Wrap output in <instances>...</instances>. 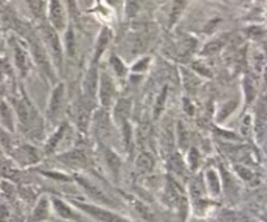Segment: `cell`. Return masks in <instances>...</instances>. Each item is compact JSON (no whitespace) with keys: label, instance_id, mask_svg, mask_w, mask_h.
Segmentation results:
<instances>
[{"label":"cell","instance_id":"obj_1","mask_svg":"<svg viewBox=\"0 0 267 222\" xmlns=\"http://www.w3.org/2000/svg\"><path fill=\"white\" fill-rule=\"evenodd\" d=\"M72 204L81 210L82 213L87 214L89 217L96 222H132L125 217L117 214L116 212L111 209H107L103 205L90 204V203H84V201H72Z\"/></svg>","mask_w":267,"mask_h":222},{"label":"cell","instance_id":"obj_2","mask_svg":"<svg viewBox=\"0 0 267 222\" xmlns=\"http://www.w3.org/2000/svg\"><path fill=\"white\" fill-rule=\"evenodd\" d=\"M41 33H42L43 42L47 46L48 51L51 54L55 64H56L59 68H61V64H63V51H61L60 39H59L57 31L55 30L52 26L46 25V26H42Z\"/></svg>","mask_w":267,"mask_h":222},{"label":"cell","instance_id":"obj_3","mask_svg":"<svg viewBox=\"0 0 267 222\" xmlns=\"http://www.w3.org/2000/svg\"><path fill=\"white\" fill-rule=\"evenodd\" d=\"M76 180H77L80 187L85 191V194H86L94 203L101 205H114L112 199L110 198L99 186H96L93 181L87 180V178L85 177H76Z\"/></svg>","mask_w":267,"mask_h":222},{"label":"cell","instance_id":"obj_4","mask_svg":"<svg viewBox=\"0 0 267 222\" xmlns=\"http://www.w3.org/2000/svg\"><path fill=\"white\" fill-rule=\"evenodd\" d=\"M115 94V84L112 78L107 73L103 72L99 77V84H98V93H96V99L99 100L102 108L108 109L114 103Z\"/></svg>","mask_w":267,"mask_h":222},{"label":"cell","instance_id":"obj_5","mask_svg":"<svg viewBox=\"0 0 267 222\" xmlns=\"http://www.w3.org/2000/svg\"><path fill=\"white\" fill-rule=\"evenodd\" d=\"M64 100H65V87L63 83H59L52 90L47 105V117L51 122H55L63 112Z\"/></svg>","mask_w":267,"mask_h":222},{"label":"cell","instance_id":"obj_6","mask_svg":"<svg viewBox=\"0 0 267 222\" xmlns=\"http://www.w3.org/2000/svg\"><path fill=\"white\" fill-rule=\"evenodd\" d=\"M90 122L93 123L94 132H95L98 138L105 139L110 135V131H111V117H110L107 109L101 108L94 112Z\"/></svg>","mask_w":267,"mask_h":222},{"label":"cell","instance_id":"obj_7","mask_svg":"<svg viewBox=\"0 0 267 222\" xmlns=\"http://www.w3.org/2000/svg\"><path fill=\"white\" fill-rule=\"evenodd\" d=\"M87 104H90V102L84 98L82 102L77 103V104L73 107L72 111L76 126L78 127V130H81V131H86L91 121V109Z\"/></svg>","mask_w":267,"mask_h":222},{"label":"cell","instance_id":"obj_8","mask_svg":"<svg viewBox=\"0 0 267 222\" xmlns=\"http://www.w3.org/2000/svg\"><path fill=\"white\" fill-rule=\"evenodd\" d=\"M98 84H99V74H98L96 66L93 65L90 69L87 70L84 82H82V91H84L85 99L89 100V102H93V100L96 99Z\"/></svg>","mask_w":267,"mask_h":222},{"label":"cell","instance_id":"obj_9","mask_svg":"<svg viewBox=\"0 0 267 222\" xmlns=\"http://www.w3.org/2000/svg\"><path fill=\"white\" fill-rule=\"evenodd\" d=\"M164 199L167 201L168 205L175 208L183 207L184 203V192L181 190V187L179 186V183L172 178H168L167 183H165V190H164Z\"/></svg>","mask_w":267,"mask_h":222},{"label":"cell","instance_id":"obj_10","mask_svg":"<svg viewBox=\"0 0 267 222\" xmlns=\"http://www.w3.org/2000/svg\"><path fill=\"white\" fill-rule=\"evenodd\" d=\"M31 52H33V56L36 59L37 64L39 65V68L46 73V74L50 77L51 79H54V72H52V66L48 60L47 52H46L45 47L41 45L39 40L31 39Z\"/></svg>","mask_w":267,"mask_h":222},{"label":"cell","instance_id":"obj_11","mask_svg":"<svg viewBox=\"0 0 267 222\" xmlns=\"http://www.w3.org/2000/svg\"><path fill=\"white\" fill-rule=\"evenodd\" d=\"M57 160L73 169L86 168V165L89 164V160H87V156L85 155V152L80 150H72L68 151V152L61 153V155L57 156Z\"/></svg>","mask_w":267,"mask_h":222},{"label":"cell","instance_id":"obj_12","mask_svg":"<svg viewBox=\"0 0 267 222\" xmlns=\"http://www.w3.org/2000/svg\"><path fill=\"white\" fill-rule=\"evenodd\" d=\"M51 208L55 210V213L63 219H68V221L80 222L81 221V216L75 210L72 205H69L64 200L59 198L51 199Z\"/></svg>","mask_w":267,"mask_h":222},{"label":"cell","instance_id":"obj_13","mask_svg":"<svg viewBox=\"0 0 267 222\" xmlns=\"http://www.w3.org/2000/svg\"><path fill=\"white\" fill-rule=\"evenodd\" d=\"M13 107H15V112L22 126H30L34 118V111L31 108L30 103L27 102L25 98L15 99L13 100Z\"/></svg>","mask_w":267,"mask_h":222},{"label":"cell","instance_id":"obj_14","mask_svg":"<svg viewBox=\"0 0 267 222\" xmlns=\"http://www.w3.org/2000/svg\"><path fill=\"white\" fill-rule=\"evenodd\" d=\"M16 155V160H17L22 166H27V165H33L36 162L39 161V152L30 146V144H22L21 147H18L17 150L15 151Z\"/></svg>","mask_w":267,"mask_h":222},{"label":"cell","instance_id":"obj_15","mask_svg":"<svg viewBox=\"0 0 267 222\" xmlns=\"http://www.w3.org/2000/svg\"><path fill=\"white\" fill-rule=\"evenodd\" d=\"M50 20L55 30H63L66 25V18L64 8L60 0H51L50 2Z\"/></svg>","mask_w":267,"mask_h":222},{"label":"cell","instance_id":"obj_16","mask_svg":"<svg viewBox=\"0 0 267 222\" xmlns=\"http://www.w3.org/2000/svg\"><path fill=\"white\" fill-rule=\"evenodd\" d=\"M51 199H48L45 195L41 196L39 200L37 201L33 212H31L30 219L33 222L47 221L50 218V214H51Z\"/></svg>","mask_w":267,"mask_h":222},{"label":"cell","instance_id":"obj_17","mask_svg":"<svg viewBox=\"0 0 267 222\" xmlns=\"http://www.w3.org/2000/svg\"><path fill=\"white\" fill-rule=\"evenodd\" d=\"M130 111H132V102L129 99H120L114 107V120L119 126H123L124 123L129 122Z\"/></svg>","mask_w":267,"mask_h":222},{"label":"cell","instance_id":"obj_18","mask_svg":"<svg viewBox=\"0 0 267 222\" xmlns=\"http://www.w3.org/2000/svg\"><path fill=\"white\" fill-rule=\"evenodd\" d=\"M205 187L209 191V194L213 196L220 195L222 192V181H220L219 171L214 168H209L205 171Z\"/></svg>","mask_w":267,"mask_h":222},{"label":"cell","instance_id":"obj_19","mask_svg":"<svg viewBox=\"0 0 267 222\" xmlns=\"http://www.w3.org/2000/svg\"><path fill=\"white\" fill-rule=\"evenodd\" d=\"M103 156H105V162L110 173L114 175L115 180H117L121 170V159L111 148H106L105 152H103Z\"/></svg>","mask_w":267,"mask_h":222},{"label":"cell","instance_id":"obj_20","mask_svg":"<svg viewBox=\"0 0 267 222\" xmlns=\"http://www.w3.org/2000/svg\"><path fill=\"white\" fill-rule=\"evenodd\" d=\"M205 194H206V187H205L204 180L201 177L193 178L189 183V195L193 203L195 205L202 203L205 200Z\"/></svg>","mask_w":267,"mask_h":222},{"label":"cell","instance_id":"obj_21","mask_svg":"<svg viewBox=\"0 0 267 222\" xmlns=\"http://www.w3.org/2000/svg\"><path fill=\"white\" fill-rule=\"evenodd\" d=\"M66 130H68V125H66V123H61L60 126L57 127L56 131H55L54 134L48 138V141L46 142V146H45L46 153H52L59 148L61 141H63L64 137H65Z\"/></svg>","mask_w":267,"mask_h":222},{"label":"cell","instance_id":"obj_22","mask_svg":"<svg viewBox=\"0 0 267 222\" xmlns=\"http://www.w3.org/2000/svg\"><path fill=\"white\" fill-rule=\"evenodd\" d=\"M155 165L154 156L149 152H142L140 156L136 159V169L140 174H147L150 173Z\"/></svg>","mask_w":267,"mask_h":222},{"label":"cell","instance_id":"obj_23","mask_svg":"<svg viewBox=\"0 0 267 222\" xmlns=\"http://www.w3.org/2000/svg\"><path fill=\"white\" fill-rule=\"evenodd\" d=\"M0 122L6 130L15 131V114L12 108L4 102H0Z\"/></svg>","mask_w":267,"mask_h":222},{"label":"cell","instance_id":"obj_24","mask_svg":"<svg viewBox=\"0 0 267 222\" xmlns=\"http://www.w3.org/2000/svg\"><path fill=\"white\" fill-rule=\"evenodd\" d=\"M13 51H15V61L16 65H17L18 70L21 72L22 75L26 74L30 69V63H29V56H27L26 51L21 46L15 45L13 46Z\"/></svg>","mask_w":267,"mask_h":222},{"label":"cell","instance_id":"obj_25","mask_svg":"<svg viewBox=\"0 0 267 222\" xmlns=\"http://www.w3.org/2000/svg\"><path fill=\"white\" fill-rule=\"evenodd\" d=\"M112 38V31L108 29V27H103L102 31L99 34V38L96 40V46H95V55H94V59L95 61L99 60V57L102 56L103 52L106 51L107 46L110 45V40Z\"/></svg>","mask_w":267,"mask_h":222},{"label":"cell","instance_id":"obj_26","mask_svg":"<svg viewBox=\"0 0 267 222\" xmlns=\"http://www.w3.org/2000/svg\"><path fill=\"white\" fill-rule=\"evenodd\" d=\"M220 181H222V189H224L225 192H228L229 195L231 194H236L237 191V185L235 178L229 174V171L224 170V169H220Z\"/></svg>","mask_w":267,"mask_h":222},{"label":"cell","instance_id":"obj_27","mask_svg":"<svg viewBox=\"0 0 267 222\" xmlns=\"http://www.w3.org/2000/svg\"><path fill=\"white\" fill-rule=\"evenodd\" d=\"M185 6L186 0H174V4H172L171 8V15H170V25H171V26L176 24L177 20L183 15Z\"/></svg>","mask_w":267,"mask_h":222},{"label":"cell","instance_id":"obj_28","mask_svg":"<svg viewBox=\"0 0 267 222\" xmlns=\"http://www.w3.org/2000/svg\"><path fill=\"white\" fill-rule=\"evenodd\" d=\"M236 108H237L236 100H229V102L225 103L222 108L219 109V112H218V117H216L218 122H223L224 120H227V118H228L229 116L233 113Z\"/></svg>","mask_w":267,"mask_h":222},{"label":"cell","instance_id":"obj_29","mask_svg":"<svg viewBox=\"0 0 267 222\" xmlns=\"http://www.w3.org/2000/svg\"><path fill=\"white\" fill-rule=\"evenodd\" d=\"M244 91H245V102L249 105L250 103L254 102L255 96H257V88L254 86V82L250 78H245L244 81Z\"/></svg>","mask_w":267,"mask_h":222},{"label":"cell","instance_id":"obj_30","mask_svg":"<svg viewBox=\"0 0 267 222\" xmlns=\"http://www.w3.org/2000/svg\"><path fill=\"white\" fill-rule=\"evenodd\" d=\"M176 134H177V143H179L180 148L186 150V148H188V144H189V137H188V131H186L183 122L177 123Z\"/></svg>","mask_w":267,"mask_h":222},{"label":"cell","instance_id":"obj_31","mask_svg":"<svg viewBox=\"0 0 267 222\" xmlns=\"http://www.w3.org/2000/svg\"><path fill=\"white\" fill-rule=\"evenodd\" d=\"M223 45H224V43H223L222 39L211 40V42H209L204 47V50H202V55H205V56H211V55L218 54V52L223 48Z\"/></svg>","mask_w":267,"mask_h":222},{"label":"cell","instance_id":"obj_32","mask_svg":"<svg viewBox=\"0 0 267 222\" xmlns=\"http://www.w3.org/2000/svg\"><path fill=\"white\" fill-rule=\"evenodd\" d=\"M165 100H167V87L163 88L162 93L156 98L155 105H154V116H155V118L159 117L160 113H162L163 109H164Z\"/></svg>","mask_w":267,"mask_h":222},{"label":"cell","instance_id":"obj_33","mask_svg":"<svg viewBox=\"0 0 267 222\" xmlns=\"http://www.w3.org/2000/svg\"><path fill=\"white\" fill-rule=\"evenodd\" d=\"M199 162H201V156H199L197 148H190L188 151V166L190 170H197Z\"/></svg>","mask_w":267,"mask_h":222},{"label":"cell","instance_id":"obj_34","mask_svg":"<svg viewBox=\"0 0 267 222\" xmlns=\"http://www.w3.org/2000/svg\"><path fill=\"white\" fill-rule=\"evenodd\" d=\"M29 7H30L31 12L36 17H42L45 15V4H43L42 0H27Z\"/></svg>","mask_w":267,"mask_h":222},{"label":"cell","instance_id":"obj_35","mask_svg":"<svg viewBox=\"0 0 267 222\" xmlns=\"http://www.w3.org/2000/svg\"><path fill=\"white\" fill-rule=\"evenodd\" d=\"M110 61H111V65L112 68H114V72L116 73V75H119V77H124V75L126 74L125 65H124L123 61H121L119 57L112 56Z\"/></svg>","mask_w":267,"mask_h":222},{"label":"cell","instance_id":"obj_36","mask_svg":"<svg viewBox=\"0 0 267 222\" xmlns=\"http://www.w3.org/2000/svg\"><path fill=\"white\" fill-rule=\"evenodd\" d=\"M140 9V0H126L125 3V13L126 17L132 18L137 15Z\"/></svg>","mask_w":267,"mask_h":222},{"label":"cell","instance_id":"obj_37","mask_svg":"<svg viewBox=\"0 0 267 222\" xmlns=\"http://www.w3.org/2000/svg\"><path fill=\"white\" fill-rule=\"evenodd\" d=\"M236 173H237V175L241 178V180L248 181V182H250V181H253L255 178V174L253 173V170H250L249 168H246V166H243V165L236 166Z\"/></svg>","mask_w":267,"mask_h":222},{"label":"cell","instance_id":"obj_38","mask_svg":"<svg viewBox=\"0 0 267 222\" xmlns=\"http://www.w3.org/2000/svg\"><path fill=\"white\" fill-rule=\"evenodd\" d=\"M65 42H66V52H68V55L69 56H75L76 43H75V35H73L72 29H69V30L66 31Z\"/></svg>","mask_w":267,"mask_h":222},{"label":"cell","instance_id":"obj_39","mask_svg":"<svg viewBox=\"0 0 267 222\" xmlns=\"http://www.w3.org/2000/svg\"><path fill=\"white\" fill-rule=\"evenodd\" d=\"M241 130H243V135L245 137H250L253 132V120L252 117H245V120L243 121V126H241Z\"/></svg>","mask_w":267,"mask_h":222},{"label":"cell","instance_id":"obj_40","mask_svg":"<svg viewBox=\"0 0 267 222\" xmlns=\"http://www.w3.org/2000/svg\"><path fill=\"white\" fill-rule=\"evenodd\" d=\"M172 161V165H174V169L176 173H183L184 171V161L183 159L180 157V155H175V156H172L171 159Z\"/></svg>","mask_w":267,"mask_h":222},{"label":"cell","instance_id":"obj_41","mask_svg":"<svg viewBox=\"0 0 267 222\" xmlns=\"http://www.w3.org/2000/svg\"><path fill=\"white\" fill-rule=\"evenodd\" d=\"M149 61H150L149 57H145V59L138 61V63L133 66V72H137V73L145 72V70L147 69V66H149Z\"/></svg>","mask_w":267,"mask_h":222},{"label":"cell","instance_id":"obj_42","mask_svg":"<svg viewBox=\"0 0 267 222\" xmlns=\"http://www.w3.org/2000/svg\"><path fill=\"white\" fill-rule=\"evenodd\" d=\"M66 2V7H68L69 15L72 17H77L78 16V6L76 0H65Z\"/></svg>","mask_w":267,"mask_h":222},{"label":"cell","instance_id":"obj_43","mask_svg":"<svg viewBox=\"0 0 267 222\" xmlns=\"http://www.w3.org/2000/svg\"><path fill=\"white\" fill-rule=\"evenodd\" d=\"M193 68H194V70L197 73H199V74L202 75H206V77H211V72L206 68V65H202L201 63H195L194 65H193Z\"/></svg>","mask_w":267,"mask_h":222},{"label":"cell","instance_id":"obj_44","mask_svg":"<svg viewBox=\"0 0 267 222\" xmlns=\"http://www.w3.org/2000/svg\"><path fill=\"white\" fill-rule=\"evenodd\" d=\"M183 108L186 113L189 114V116H192V114L194 113V105L190 103V100H188V99L183 100Z\"/></svg>","mask_w":267,"mask_h":222},{"label":"cell","instance_id":"obj_45","mask_svg":"<svg viewBox=\"0 0 267 222\" xmlns=\"http://www.w3.org/2000/svg\"><path fill=\"white\" fill-rule=\"evenodd\" d=\"M78 2H80V6L84 9L90 8L91 4H93V0H78Z\"/></svg>","mask_w":267,"mask_h":222},{"label":"cell","instance_id":"obj_46","mask_svg":"<svg viewBox=\"0 0 267 222\" xmlns=\"http://www.w3.org/2000/svg\"><path fill=\"white\" fill-rule=\"evenodd\" d=\"M107 2L110 4H112V6H116V4L119 3V0H107Z\"/></svg>","mask_w":267,"mask_h":222}]
</instances>
